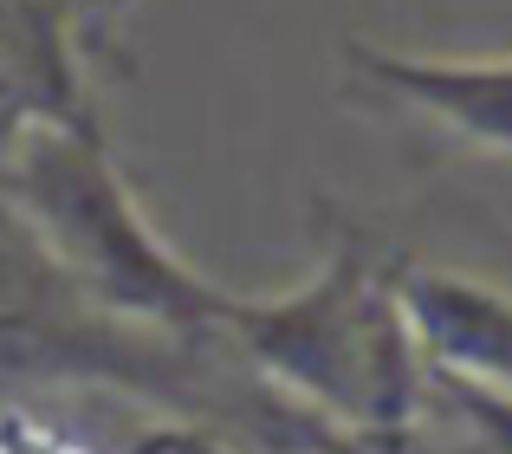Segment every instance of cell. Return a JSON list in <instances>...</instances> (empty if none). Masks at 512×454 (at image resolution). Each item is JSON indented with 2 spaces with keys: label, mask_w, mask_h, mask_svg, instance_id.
<instances>
[{
  "label": "cell",
  "mask_w": 512,
  "mask_h": 454,
  "mask_svg": "<svg viewBox=\"0 0 512 454\" xmlns=\"http://www.w3.org/2000/svg\"><path fill=\"white\" fill-rule=\"evenodd\" d=\"M0 182L26 202V215L46 234V253L91 299L117 312H150L163 325H227L234 299L195 279L143 227L98 130H26Z\"/></svg>",
  "instance_id": "obj_1"
},
{
  "label": "cell",
  "mask_w": 512,
  "mask_h": 454,
  "mask_svg": "<svg viewBox=\"0 0 512 454\" xmlns=\"http://www.w3.org/2000/svg\"><path fill=\"white\" fill-rule=\"evenodd\" d=\"M227 325L253 344V357H266L279 377H292L338 416L389 429L415 403V344L396 325V305L370 279L363 253H338V266L299 299H234Z\"/></svg>",
  "instance_id": "obj_2"
},
{
  "label": "cell",
  "mask_w": 512,
  "mask_h": 454,
  "mask_svg": "<svg viewBox=\"0 0 512 454\" xmlns=\"http://www.w3.org/2000/svg\"><path fill=\"white\" fill-rule=\"evenodd\" d=\"M78 0H0V169L26 130H98L72 72Z\"/></svg>",
  "instance_id": "obj_3"
},
{
  "label": "cell",
  "mask_w": 512,
  "mask_h": 454,
  "mask_svg": "<svg viewBox=\"0 0 512 454\" xmlns=\"http://www.w3.org/2000/svg\"><path fill=\"white\" fill-rule=\"evenodd\" d=\"M350 65L376 91H389L396 104L454 130L461 143L512 156V59L506 65H441V59H389V52L350 46Z\"/></svg>",
  "instance_id": "obj_4"
}]
</instances>
